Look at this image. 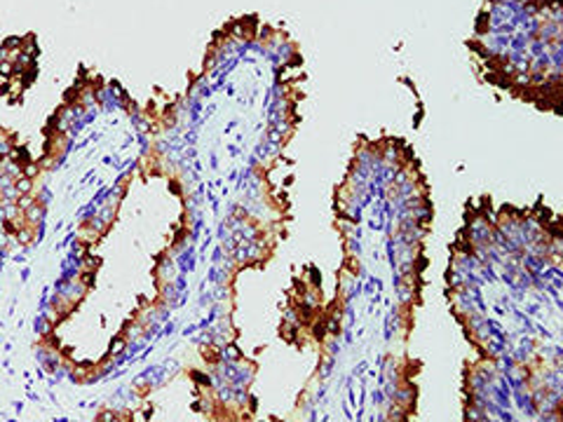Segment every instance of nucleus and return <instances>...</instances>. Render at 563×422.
Returning <instances> with one entry per match:
<instances>
[{
    "label": "nucleus",
    "mask_w": 563,
    "mask_h": 422,
    "mask_svg": "<svg viewBox=\"0 0 563 422\" xmlns=\"http://www.w3.org/2000/svg\"><path fill=\"white\" fill-rule=\"evenodd\" d=\"M467 47L486 82L559 111L561 0H486Z\"/></svg>",
    "instance_id": "obj_1"
}]
</instances>
